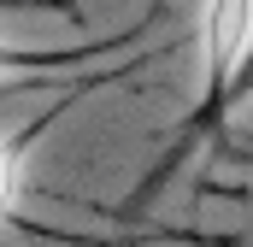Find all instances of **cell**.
I'll return each instance as SVG.
<instances>
[{
    "label": "cell",
    "instance_id": "obj_2",
    "mask_svg": "<svg viewBox=\"0 0 253 247\" xmlns=\"http://www.w3.org/2000/svg\"><path fill=\"white\" fill-rule=\"evenodd\" d=\"M153 59V53H129L124 65H88V71H77V77H65L59 88L47 94V106L36 112V118H24L18 129H0V230H18V236H42V242H77V247H94V236H65V230H42V224H30L24 212H18V200H24V165H30V153H36V141L65 118V112H77L83 100H94L100 88H118L129 71H141V65Z\"/></svg>",
    "mask_w": 253,
    "mask_h": 247
},
{
    "label": "cell",
    "instance_id": "obj_1",
    "mask_svg": "<svg viewBox=\"0 0 253 247\" xmlns=\"http://www.w3.org/2000/svg\"><path fill=\"white\" fill-rule=\"evenodd\" d=\"M200 36H206V82H200V100H194V112L171 135H165V153L153 159V171L135 183L118 212H106V218H141L153 200H159V188L171 183L183 165H189L200 147H224V124L230 112L242 106V94H248V36H253V0H206L200 6Z\"/></svg>",
    "mask_w": 253,
    "mask_h": 247
},
{
    "label": "cell",
    "instance_id": "obj_3",
    "mask_svg": "<svg viewBox=\"0 0 253 247\" xmlns=\"http://www.w3.org/2000/svg\"><path fill=\"white\" fill-rule=\"evenodd\" d=\"M0 12H53V18L83 24V6H77V0H0ZM159 18H165V0H153L141 24H129V30H118V36H100V41H77V47H18V41H0V88L30 82V77L88 71V65H100L106 53H124V47H135V41H141V36L159 24Z\"/></svg>",
    "mask_w": 253,
    "mask_h": 247
},
{
    "label": "cell",
    "instance_id": "obj_4",
    "mask_svg": "<svg viewBox=\"0 0 253 247\" xmlns=\"http://www.w3.org/2000/svg\"><path fill=\"white\" fill-rule=\"evenodd\" d=\"M65 77H77V71H65ZM65 77H30V82H12V88H0V94H6V100H12V94H53Z\"/></svg>",
    "mask_w": 253,
    "mask_h": 247
}]
</instances>
